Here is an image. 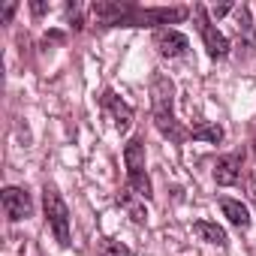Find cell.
Instances as JSON below:
<instances>
[{"label":"cell","instance_id":"cell-16","mask_svg":"<svg viewBox=\"0 0 256 256\" xmlns=\"http://www.w3.org/2000/svg\"><path fill=\"white\" fill-rule=\"evenodd\" d=\"M12 12H16V4H10V6L4 10V18H12Z\"/></svg>","mask_w":256,"mask_h":256},{"label":"cell","instance_id":"cell-9","mask_svg":"<svg viewBox=\"0 0 256 256\" xmlns=\"http://www.w3.org/2000/svg\"><path fill=\"white\" fill-rule=\"evenodd\" d=\"M106 106H108V112H112V118H114V126L120 133H126L130 130V124H133V108L126 106V102H120L114 94H106Z\"/></svg>","mask_w":256,"mask_h":256},{"label":"cell","instance_id":"cell-8","mask_svg":"<svg viewBox=\"0 0 256 256\" xmlns=\"http://www.w3.org/2000/svg\"><path fill=\"white\" fill-rule=\"evenodd\" d=\"M124 163H126V175H130V178L145 175V145H142V139H130V142H126Z\"/></svg>","mask_w":256,"mask_h":256},{"label":"cell","instance_id":"cell-4","mask_svg":"<svg viewBox=\"0 0 256 256\" xmlns=\"http://www.w3.org/2000/svg\"><path fill=\"white\" fill-rule=\"evenodd\" d=\"M0 199H4V211H6V217H10L12 223L30 217V211H34L30 196H28V190H22V187H4V196H0Z\"/></svg>","mask_w":256,"mask_h":256},{"label":"cell","instance_id":"cell-11","mask_svg":"<svg viewBox=\"0 0 256 256\" xmlns=\"http://www.w3.org/2000/svg\"><path fill=\"white\" fill-rule=\"evenodd\" d=\"M193 232H196L202 241H208V244H217V247L226 244L223 226H217V223H211V220H196V223H193Z\"/></svg>","mask_w":256,"mask_h":256},{"label":"cell","instance_id":"cell-10","mask_svg":"<svg viewBox=\"0 0 256 256\" xmlns=\"http://www.w3.org/2000/svg\"><path fill=\"white\" fill-rule=\"evenodd\" d=\"M220 208H223V214L229 217L232 226H238V229H247V226H250V211H247V205H241V202H235V199H223Z\"/></svg>","mask_w":256,"mask_h":256},{"label":"cell","instance_id":"cell-12","mask_svg":"<svg viewBox=\"0 0 256 256\" xmlns=\"http://www.w3.org/2000/svg\"><path fill=\"white\" fill-rule=\"evenodd\" d=\"M193 139H199V142H220L223 139V126H217V124H199L196 130H193Z\"/></svg>","mask_w":256,"mask_h":256},{"label":"cell","instance_id":"cell-13","mask_svg":"<svg viewBox=\"0 0 256 256\" xmlns=\"http://www.w3.org/2000/svg\"><path fill=\"white\" fill-rule=\"evenodd\" d=\"M96 256H133V253H130V247H124L118 241H102V247H100Z\"/></svg>","mask_w":256,"mask_h":256},{"label":"cell","instance_id":"cell-6","mask_svg":"<svg viewBox=\"0 0 256 256\" xmlns=\"http://www.w3.org/2000/svg\"><path fill=\"white\" fill-rule=\"evenodd\" d=\"M154 46L160 48V54L163 58H181L184 52H187V46H190V40L184 36V34H178V30H157V36H154Z\"/></svg>","mask_w":256,"mask_h":256},{"label":"cell","instance_id":"cell-15","mask_svg":"<svg viewBox=\"0 0 256 256\" xmlns=\"http://www.w3.org/2000/svg\"><path fill=\"white\" fill-rule=\"evenodd\" d=\"M229 10H232V6H214V10H211V12H214V16H217V18H220V16H226V12H229Z\"/></svg>","mask_w":256,"mask_h":256},{"label":"cell","instance_id":"cell-3","mask_svg":"<svg viewBox=\"0 0 256 256\" xmlns=\"http://www.w3.org/2000/svg\"><path fill=\"white\" fill-rule=\"evenodd\" d=\"M196 18H199V30H202V40H205L208 54H211V58H226V54H229V40L208 22L205 6H196Z\"/></svg>","mask_w":256,"mask_h":256},{"label":"cell","instance_id":"cell-1","mask_svg":"<svg viewBox=\"0 0 256 256\" xmlns=\"http://www.w3.org/2000/svg\"><path fill=\"white\" fill-rule=\"evenodd\" d=\"M172 102H175V88H172V82L163 76V72H157L154 78H151V106H154V124H157V130L163 133V136H169V139H175V142H181L187 133L178 126V120H175V114H172Z\"/></svg>","mask_w":256,"mask_h":256},{"label":"cell","instance_id":"cell-2","mask_svg":"<svg viewBox=\"0 0 256 256\" xmlns=\"http://www.w3.org/2000/svg\"><path fill=\"white\" fill-rule=\"evenodd\" d=\"M42 202H46V217H48L54 238L60 244H70V208H66V202L60 199V193L54 187L42 190Z\"/></svg>","mask_w":256,"mask_h":256},{"label":"cell","instance_id":"cell-5","mask_svg":"<svg viewBox=\"0 0 256 256\" xmlns=\"http://www.w3.org/2000/svg\"><path fill=\"white\" fill-rule=\"evenodd\" d=\"M187 18V10H166V6H160V10H133V16H130V22L126 24H169V22H184Z\"/></svg>","mask_w":256,"mask_h":256},{"label":"cell","instance_id":"cell-7","mask_svg":"<svg viewBox=\"0 0 256 256\" xmlns=\"http://www.w3.org/2000/svg\"><path fill=\"white\" fill-rule=\"evenodd\" d=\"M241 154H226V157H220L217 160V166H214V181L220 184V187H232L238 178H241Z\"/></svg>","mask_w":256,"mask_h":256},{"label":"cell","instance_id":"cell-14","mask_svg":"<svg viewBox=\"0 0 256 256\" xmlns=\"http://www.w3.org/2000/svg\"><path fill=\"white\" fill-rule=\"evenodd\" d=\"M130 187H133L136 196L151 199V181H148V175H136V178H130Z\"/></svg>","mask_w":256,"mask_h":256}]
</instances>
